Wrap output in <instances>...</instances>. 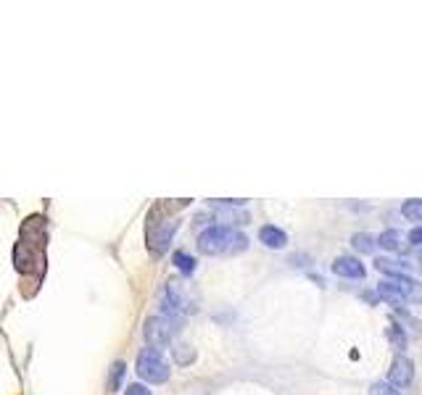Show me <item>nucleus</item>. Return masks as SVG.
Returning <instances> with one entry per match:
<instances>
[{
	"label": "nucleus",
	"mask_w": 422,
	"mask_h": 395,
	"mask_svg": "<svg viewBox=\"0 0 422 395\" xmlns=\"http://www.w3.org/2000/svg\"><path fill=\"white\" fill-rule=\"evenodd\" d=\"M248 248V238L235 232L227 224H214L201 232L198 238V250L206 256H222V253H243Z\"/></svg>",
	"instance_id": "nucleus-1"
},
{
	"label": "nucleus",
	"mask_w": 422,
	"mask_h": 395,
	"mask_svg": "<svg viewBox=\"0 0 422 395\" xmlns=\"http://www.w3.org/2000/svg\"><path fill=\"white\" fill-rule=\"evenodd\" d=\"M138 374L140 379L150 382V385H161L169 379V364L164 361L159 348H143L140 356H138Z\"/></svg>",
	"instance_id": "nucleus-2"
},
{
	"label": "nucleus",
	"mask_w": 422,
	"mask_h": 395,
	"mask_svg": "<svg viewBox=\"0 0 422 395\" xmlns=\"http://www.w3.org/2000/svg\"><path fill=\"white\" fill-rule=\"evenodd\" d=\"M177 232V219L161 221L159 213L150 211V224H148V248L153 256H161L169 248V243Z\"/></svg>",
	"instance_id": "nucleus-3"
},
{
	"label": "nucleus",
	"mask_w": 422,
	"mask_h": 395,
	"mask_svg": "<svg viewBox=\"0 0 422 395\" xmlns=\"http://www.w3.org/2000/svg\"><path fill=\"white\" fill-rule=\"evenodd\" d=\"M172 332H174V327L164 316H150V319H145V327H143V335H145L148 345L159 350L172 343Z\"/></svg>",
	"instance_id": "nucleus-4"
},
{
	"label": "nucleus",
	"mask_w": 422,
	"mask_h": 395,
	"mask_svg": "<svg viewBox=\"0 0 422 395\" xmlns=\"http://www.w3.org/2000/svg\"><path fill=\"white\" fill-rule=\"evenodd\" d=\"M414 379V364L406 356H396L394 364H391V372H388V382L396 387H406L412 385Z\"/></svg>",
	"instance_id": "nucleus-5"
},
{
	"label": "nucleus",
	"mask_w": 422,
	"mask_h": 395,
	"mask_svg": "<svg viewBox=\"0 0 422 395\" xmlns=\"http://www.w3.org/2000/svg\"><path fill=\"white\" fill-rule=\"evenodd\" d=\"M333 272L338 277H346V279H362L365 277V264L354 256H338L333 261Z\"/></svg>",
	"instance_id": "nucleus-6"
},
{
	"label": "nucleus",
	"mask_w": 422,
	"mask_h": 395,
	"mask_svg": "<svg viewBox=\"0 0 422 395\" xmlns=\"http://www.w3.org/2000/svg\"><path fill=\"white\" fill-rule=\"evenodd\" d=\"M394 285L399 287V293H401L409 304H420L422 301V285L417 279H412V277H399V279H394Z\"/></svg>",
	"instance_id": "nucleus-7"
},
{
	"label": "nucleus",
	"mask_w": 422,
	"mask_h": 395,
	"mask_svg": "<svg viewBox=\"0 0 422 395\" xmlns=\"http://www.w3.org/2000/svg\"><path fill=\"white\" fill-rule=\"evenodd\" d=\"M259 240H262L267 248H282L288 243V235L280 227H274V224H264L262 230H259Z\"/></svg>",
	"instance_id": "nucleus-8"
},
{
	"label": "nucleus",
	"mask_w": 422,
	"mask_h": 395,
	"mask_svg": "<svg viewBox=\"0 0 422 395\" xmlns=\"http://www.w3.org/2000/svg\"><path fill=\"white\" fill-rule=\"evenodd\" d=\"M377 293H380V298H383L385 304H391L394 308H399V311H401L404 306L409 304V301H406V298L399 293V287H396L394 282H380V285H377Z\"/></svg>",
	"instance_id": "nucleus-9"
},
{
	"label": "nucleus",
	"mask_w": 422,
	"mask_h": 395,
	"mask_svg": "<svg viewBox=\"0 0 422 395\" xmlns=\"http://www.w3.org/2000/svg\"><path fill=\"white\" fill-rule=\"evenodd\" d=\"M375 267H377V272H383L385 277H394V279H399V277H406V267H404L401 261H391V258H377Z\"/></svg>",
	"instance_id": "nucleus-10"
},
{
	"label": "nucleus",
	"mask_w": 422,
	"mask_h": 395,
	"mask_svg": "<svg viewBox=\"0 0 422 395\" xmlns=\"http://www.w3.org/2000/svg\"><path fill=\"white\" fill-rule=\"evenodd\" d=\"M385 338H388V343H391V348L394 350L406 348V332H404L396 322H391L388 327H385Z\"/></svg>",
	"instance_id": "nucleus-11"
},
{
	"label": "nucleus",
	"mask_w": 422,
	"mask_h": 395,
	"mask_svg": "<svg viewBox=\"0 0 422 395\" xmlns=\"http://www.w3.org/2000/svg\"><path fill=\"white\" fill-rule=\"evenodd\" d=\"M377 245H383L385 250H401L404 248V235L399 230H385L377 238Z\"/></svg>",
	"instance_id": "nucleus-12"
},
{
	"label": "nucleus",
	"mask_w": 422,
	"mask_h": 395,
	"mask_svg": "<svg viewBox=\"0 0 422 395\" xmlns=\"http://www.w3.org/2000/svg\"><path fill=\"white\" fill-rule=\"evenodd\" d=\"M351 245H354L359 253H372L377 245V238H372L370 232H357V235L351 238Z\"/></svg>",
	"instance_id": "nucleus-13"
},
{
	"label": "nucleus",
	"mask_w": 422,
	"mask_h": 395,
	"mask_svg": "<svg viewBox=\"0 0 422 395\" xmlns=\"http://www.w3.org/2000/svg\"><path fill=\"white\" fill-rule=\"evenodd\" d=\"M174 267H177L182 274H193V272H196V258L188 256L185 250H174Z\"/></svg>",
	"instance_id": "nucleus-14"
},
{
	"label": "nucleus",
	"mask_w": 422,
	"mask_h": 395,
	"mask_svg": "<svg viewBox=\"0 0 422 395\" xmlns=\"http://www.w3.org/2000/svg\"><path fill=\"white\" fill-rule=\"evenodd\" d=\"M401 213L409 221H422V201H406L404 203Z\"/></svg>",
	"instance_id": "nucleus-15"
},
{
	"label": "nucleus",
	"mask_w": 422,
	"mask_h": 395,
	"mask_svg": "<svg viewBox=\"0 0 422 395\" xmlns=\"http://www.w3.org/2000/svg\"><path fill=\"white\" fill-rule=\"evenodd\" d=\"M124 372H127V367H124V361H116L111 367V377H109V387L111 390H119V385H122V377Z\"/></svg>",
	"instance_id": "nucleus-16"
},
{
	"label": "nucleus",
	"mask_w": 422,
	"mask_h": 395,
	"mask_svg": "<svg viewBox=\"0 0 422 395\" xmlns=\"http://www.w3.org/2000/svg\"><path fill=\"white\" fill-rule=\"evenodd\" d=\"M370 395H401V393L391 382H375V385L370 387Z\"/></svg>",
	"instance_id": "nucleus-17"
},
{
	"label": "nucleus",
	"mask_w": 422,
	"mask_h": 395,
	"mask_svg": "<svg viewBox=\"0 0 422 395\" xmlns=\"http://www.w3.org/2000/svg\"><path fill=\"white\" fill-rule=\"evenodd\" d=\"M190 345H177L174 348V356H177V361L179 364H188L190 359H193V350H188Z\"/></svg>",
	"instance_id": "nucleus-18"
},
{
	"label": "nucleus",
	"mask_w": 422,
	"mask_h": 395,
	"mask_svg": "<svg viewBox=\"0 0 422 395\" xmlns=\"http://www.w3.org/2000/svg\"><path fill=\"white\" fill-rule=\"evenodd\" d=\"M124 395H150V390L145 385H130Z\"/></svg>",
	"instance_id": "nucleus-19"
},
{
	"label": "nucleus",
	"mask_w": 422,
	"mask_h": 395,
	"mask_svg": "<svg viewBox=\"0 0 422 395\" xmlns=\"http://www.w3.org/2000/svg\"><path fill=\"white\" fill-rule=\"evenodd\" d=\"M409 243H412V245H422V224L409 232Z\"/></svg>",
	"instance_id": "nucleus-20"
},
{
	"label": "nucleus",
	"mask_w": 422,
	"mask_h": 395,
	"mask_svg": "<svg viewBox=\"0 0 422 395\" xmlns=\"http://www.w3.org/2000/svg\"><path fill=\"white\" fill-rule=\"evenodd\" d=\"M412 258H414V261H417V267H420V269H422V250H417V253H414V256H412Z\"/></svg>",
	"instance_id": "nucleus-21"
}]
</instances>
